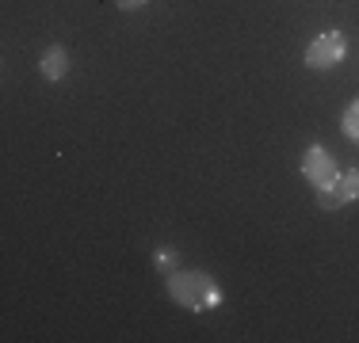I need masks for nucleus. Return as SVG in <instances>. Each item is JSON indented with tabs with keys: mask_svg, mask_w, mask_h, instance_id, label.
I'll return each instance as SVG.
<instances>
[{
	"mask_svg": "<svg viewBox=\"0 0 359 343\" xmlns=\"http://www.w3.org/2000/svg\"><path fill=\"white\" fill-rule=\"evenodd\" d=\"M153 263H157L161 274H172V271L180 267V255H176V252H157V255H153Z\"/></svg>",
	"mask_w": 359,
	"mask_h": 343,
	"instance_id": "7",
	"label": "nucleus"
},
{
	"mask_svg": "<svg viewBox=\"0 0 359 343\" xmlns=\"http://www.w3.org/2000/svg\"><path fill=\"white\" fill-rule=\"evenodd\" d=\"M165 286H168V298L180 309H191V313H207V309L222 305V286L215 282V274H207V271L176 267L172 274H165Z\"/></svg>",
	"mask_w": 359,
	"mask_h": 343,
	"instance_id": "1",
	"label": "nucleus"
},
{
	"mask_svg": "<svg viewBox=\"0 0 359 343\" xmlns=\"http://www.w3.org/2000/svg\"><path fill=\"white\" fill-rule=\"evenodd\" d=\"M149 0H115V8L118 12H138V8H145Z\"/></svg>",
	"mask_w": 359,
	"mask_h": 343,
	"instance_id": "8",
	"label": "nucleus"
},
{
	"mask_svg": "<svg viewBox=\"0 0 359 343\" xmlns=\"http://www.w3.org/2000/svg\"><path fill=\"white\" fill-rule=\"evenodd\" d=\"M39 73L46 76L50 84H57V80H65V76H69V50L65 46H46L42 50V57H39Z\"/></svg>",
	"mask_w": 359,
	"mask_h": 343,
	"instance_id": "5",
	"label": "nucleus"
},
{
	"mask_svg": "<svg viewBox=\"0 0 359 343\" xmlns=\"http://www.w3.org/2000/svg\"><path fill=\"white\" fill-rule=\"evenodd\" d=\"M340 130H344V137H348L352 145H359V99L348 103L344 118H340Z\"/></svg>",
	"mask_w": 359,
	"mask_h": 343,
	"instance_id": "6",
	"label": "nucleus"
},
{
	"mask_svg": "<svg viewBox=\"0 0 359 343\" xmlns=\"http://www.w3.org/2000/svg\"><path fill=\"white\" fill-rule=\"evenodd\" d=\"M344 54H348L344 34H340L337 27H329L306 46V65H310L313 73H329V69H337L340 62H344Z\"/></svg>",
	"mask_w": 359,
	"mask_h": 343,
	"instance_id": "2",
	"label": "nucleus"
},
{
	"mask_svg": "<svg viewBox=\"0 0 359 343\" xmlns=\"http://www.w3.org/2000/svg\"><path fill=\"white\" fill-rule=\"evenodd\" d=\"M359 199V168H348V172H340V179L332 187H325V191H318V206L321 210H340V206H348V202H355Z\"/></svg>",
	"mask_w": 359,
	"mask_h": 343,
	"instance_id": "4",
	"label": "nucleus"
},
{
	"mask_svg": "<svg viewBox=\"0 0 359 343\" xmlns=\"http://www.w3.org/2000/svg\"><path fill=\"white\" fill-rule=\"evenodd\" d=\"M302 176H306V183H313V191H325V187H332V183L340 179L337 160H332V153L325 149L321 141H313L310 149H306V157H302Z\"/></svg>",
	"mask_w": 359,
	"mask_h": 343,
	"instance_id": "3",
	"label": "nucleus"
}]
</instances>
